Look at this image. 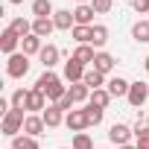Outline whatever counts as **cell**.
Returning <instances> with one entry per match:
<instances>
[{"instance_id": "cell-38", "label": "cell", "mask_w": 149, "mask_h": 149, "mask_svg": "<svg viewBox=\"0 0 149 149\" xmlns=\"http://www.w3.org/2000/svg\"><path fill=\"white\" fill-rule=\"evenodd\" d=\"M120 149H137V143H129V146H120Z\"/></svg>"}, {"instance_id": "cell-33", "label": "cell", "mask_w": 149, "mask_h": 149, "mask_svg": "<svg viewBox=\"0 0 149 149\" xmlns=\"http://www.w3.org/2000/svg\"><path fill=\"white\" fill-rule=\"evenodd\" d=\"M91 6H94V12H97V15H108V12H111V6H114V0H91Z\"/></svg>"}, {"instance_id": "cell-20", "label": "cell", "mask_w": 149, "mask_h": 149, "mask_svg": "<svg viewBox=\"0 0 149 149\" xmlns=\"http://www.w3.org/2000/svg\"><path fill=\"white\" fill-rule=\"evenodd\" d=\"M41 50H44V38H38V35H26L21 41V53L24 56H38Z\"/></svg>"}, {"instance_id": "cell-2", "label": "cell", "mask_w": 149, "mask_h": 149, "mask_svg": "<svg viewBox=\"0 0 149 149\" xmlns=\"http://www.w3.org/2000/svg\"><path fill=\"white\" fill-rule=\"evenodd\" d=\"M24 123H26V114L12 108L9 114H3V120H0V132H3L6 137H18L24 132Z\"/></svg>"}, {"instance_id": "cell-9", "label": "cell", "mask_w": 149, "mask_h": 149, "mask_svg": "<svg viewBox=\"0 0 149 149\" xmlns=\"http://www.w3.org/2000/svg\"><path fill=\"white\" fill-rule=\"evenodd\" d=\"M85 70H88L85 64H79L76 58L70 56V58L64 61V73H61V76H64V79H67V82L73 85V82H82V79H85Z\"/></svg>"}, {"instance_id": "cell-40", "label": "cell", "mask_w": 149, "mask_h": 149, "mask_svg": "<svg viewBox=\"0 0 149 149\" xmlns=\"http://www.w3.org/2000/svg\"><path fill=\"white\" fill-rule=\"evenodd\" d=\"M76 3H91V0H76Z\"/></svg>"}, {"instance_id": "cell-7", "label": "cell", "mask_w": 149, "mask_h": 149, "mask_svg": "<svg viewBox=\"0 0 149 149\" xmlns=\"http://www.w3.org/2000/svg\"><path fill=\"white\" fill-rule=\"evenodd\" d=\"M50 105V100L44 97V91H38V88H32L29 91V97H26V114H44V108Z\"/></svg>"}, {"instance_id": "cell-3", "label": "cell", "mask_w": 149, "mask_h": 149, "mask_svg": "<svg viewBox=\"0 0 149 149\" xmlns=\"http://www.w3.org/2000/svg\"><path fill=\"white\" fill-rule=\"evenodd\" d=\"M26 73H29V56L15 53V56L6 58V76H9V79H24Z\"/></svg>"}, {"instance_id": "cell-30", "label": "cell", "mask_w": 149, "mask_h": 149, "mask_svg": "<svg viewBox=\"0 0 149 149\" xmlns=\"http://www.w3.org/2000/svg\"><path fill=\"white\" fill-rule=\"evenodd\" d=\"M26 97H29V91H24V88H18L12 97H9V102H12V108H18V111H26Z\"/></svg>"}, {"instance_id": "cell-25", "label": "cell", "mask_w": 149, "mask_h": 149, "mask_svg": "<svg viewBox=\"0 0 149 149\" xmlns=\"http://www.w3.org/2000/svg\"><path fill=\"white\" fill-rule=\"evenodd\" d=\"M70 35H73L76 44H91V41H94V26H73Z\"/></svg>"}, {"instance_id": "cell-19", "label": "cell", "mask_w": 149, "mask_h": 149, "mask_svg": "<svg viewBox=\"0 0 149 149\" xmlns=\"http://www.w3.org/2000/svg\"><path fill=\"white\" fill-rule=\"evenodd\" d=\"M114 64H117V61H114V56H111V53H105V50H100V53H97V58H94V70L105 73V76L114 70Z\"/></svg>"}, {"instance_id": "cell-24", "label": "cell", "mask_w": 149, "mask_h": 149, "mask_svg": "<svg viewBox=\"0 0 149 149\" xmlns=\"http://www.w3.org/2000/svg\"><path fill=\"white\" fill-rule=\"evenodd\" d=\"M32 15H35V18H53L56 9H53L50 0H32Z\"/></svg>"}, {"instance_id": "cell-23", "label": "cell", "mask_w": 149, "mask_h": 149, "mask_svg": "<svg viewBox=\"0 0 149 149\" xmlns=\"http://www.w3.org/2000/svg\"><path fill=\"white\" fill-rule=\"evenodd\" d=\"M132 38H134L137 44H146V41H149V18H146V21H134Z\"/></svg>"}, {"instance_id": "cell-5", "label": "cell", "mask_w": 149, "mask_h": 149, "mask_svg": "<svg viewBox=\"0 0 149 149\" xmlns=\"http://www.w3.org/2000/svg\"><path fill=\"white\" fill-rule=\"evenodd\" d=\"M132 137H134V129H132V126H126V123H114V126H111V132H108V140H111V143H117V149H120V146H129V143H132Z\"/></svg>"}, {"instance_id": "cell-12", "label": "cell", "mask_w": 149, "mask_h": 149, "mask_svg": "<svg viewBox=\"0 0 149 149\" xmlns=\"http://www.w3.org/2000/svg\"><path fill=\"white\" fill-rule=\"evenodd\" d=\"M41 117H44L47 129H58V126L64 123V117H67V114H64V111H61V108H58L56 102H50V105L44 108V114H41Z\"/></svg>"}, {"instance_id": "cell-14", "label": "cell", "mask_w": 149, "mask_h": 149, "mask_svg": "<svg viewBox=\"0 0 149 149\" xmlns=\"http://www.w3.org/2000/svg\"><path fill=\"white\" fill-rule=\"evenodd\" d=\"M44 129H47V123H44V117H41V114H26L24 134H29V137H38V134H44Z\"/></svg>"}, {"instance_id": "cell-37", "label": "cell", "mask_w": 149, "mask_h": 149, "mask_svg": "<svg viewBox=\"0 0 149 149\" xmlns=\"http://www.w3.org/2000/svg\"><path fill=\"white\" fill-rule=\"evenodd\" d=\"M143 70H146V73H149V56H146V58H143Z\"/></svg>"}, {"instance_id": "cell-18", "label": "cell", "mask_w": 149, "mask_h": 149, "mask_svg": "<svg viewBox=\"0 0 149 149\" xmlns=\"http://www.w3.org/2000/svg\"><path fill=\"white\" fill-rule=\"evenodd\" d=\"M53 24H56V29H64V32H70L73 26H76V21H73V12H67V9H56Z\"/></svg>"}, {"instance_id": "cell-31", "label": "cell", "mask_w": 149, "mask_h": 149, "mask_svg": "<svg viewBox=\"0 0 149 149\" xmlns=\"http://www.w3.org/2000/svg\"><path fill=\"white\" fill-rule=\"evenodd\" d=\"M132 129H134V137H137V140L149 137V117H143V114H140V117L134 120V126H132Z\"/></svg>"}, {"instance_id": "cell-13", "label": "cell", "mask_w": 149, "mask_h": 149, "mask_svg": "<svg viewBox=\"0 0 149 149\" xmlns=\"http://www.w3.org/2000/svg\"><path fill=\"white\" fill-rule=\"evenodd\" d=\"M97 53H100V50H94L91 44H76V50H73V58H76L79 64H85V67H94Z\"/></svg>"}, {"instance_id": "cell-10", "label": "cell", "mask_w": 149, "mask_h": 149, "mask_svg": "<svg viewBox=\"0 0 149 149\" xmlns=\"http://www.w3.org/2000/svg\"><path fill=\"white\" fill-rule=\"evenodd\" d=\"M94 6L91 3H79L76 9H73V21H76V26H94Z\"/></svg>"}, {"instance_id": "cell-22", "label": "cell", "mask_w": 149, "mask_h": 149, "mask_svg": "<svg viewBox=\"0 0 149 149\" xmlns=\"http://www.w3.org/2000/svg\"><path fill=\"white\" fill-rule=\"evenodd\" d=\"M111 100H114V97L108 94V88H100V91H91L88 105H94V108H102V111H105V108L111 105Z\"/></svg>"}, {"instance_id": "cell-4", "label": "cell", "mask_w": 149, "mask_h": 149, "mask_svg": "<svg viewBox=\"0 0 149 149\" xmlns=\"http://www.w3.org/2000/svg\"><path fill=\"white\" fill-rule=\"evenodd\" d=\"M21 41H24V38H21L12 26H3V32H0V53H3L6 58H9V56H15V53H18V47H21Z\"/></svg>"}, {"instance_id": "cell-28", "label": "cell", "mask_w": 149, "mask_h": 149, "mask_svg": "<svg viewBox=\"0 0 149 149\" xmlns=\"http://www.w3.org/2000/svg\"><path fill=\"white\" fill-rule=\"evenodd\" d=\"M21 38H26V35H32V21H26V18H12V24H9Z\"/></svg>"}, {"instance_id": "cell-36", "label": "cell", "mask_w": 149, "mask_h": 149, "mask_svg": "<svg viewBox=\"0 0 149 149\" xmlns=\"http://www.w3.org/2000/svg\"><path fill=\"white\" fill-rule=\"evenodd\" d=\"M137 149H149V137H143V140H137Z\"/></svg>"}, {"instance_id": "cell-32", "label": "cell", "mask_w": 149, "mask_h": 149, "mask_svg": "<svg viewBox=\"0 0 149 149\" xmlns=\"http://www.w3.org/2000/svg\"><path fill=\"white\" fill-rule=\"evenodd\" d=\"M85 114H88V123H91V126H100L105 111H102V108H94V105H85Z\"/></svg>"}, {"instance_id": "cell-27", "label": "cell", "mask_w": 149, "mask_h": 149, "mask_svg": "<svg viewBox=\"0 0 149 149\" xmlns=\"http://www.w3.org/2000/svg\"><path fill=\"white\" fill-rule=\"evenodd\" d=\"M12 149H41V146H38V137L18 134V137H12Z\"/></svg>"}, {"instance_id": "cell-39", "label": "cell", "mask_w": 149, "mask_h": 149, "mask_svg": "<svg viewBox=\"0 0 149 149\" xmlns=\"http://www.w3.org/2000/svg\"><path fill=\"white\" fill-rule=\"evenodd\" d=\"M9 3H12V6H18V3H24V0H9Z\"/></svg>"}, {"instance_id": "cell-11", "label": "cell", "mask_w": 149, "mask_h": 149, "mask_svg": "<svg viewBox=\"0 0 149 149\" xmlns=\"http://www.w3.org/2000/svg\"><path fill=\"white\" fill-rule=\"evenodd\" d=\"M58 56H61V50H58L56 44H44V50L38 53V61L44 64V70H53V67L58 64Z\"/></svg>"}, {"instance_id": "cell-1", "label": "cell", "mask_w": 149, "mask_h": 149, "mask_svg": "<svg viewBox=\"0 0 149 149\" xmlns=\"http://www.w3.org/2000/svg\"><path fill=\"white\" fill-rule=\"evenodd\" d=\"M35 88L44 91V97H47L50 102H58V100L67 94V85H61V76L53 73V70H44V73H41L38 82H35Z\"/></svg>"}, {"instance_id": "cell-34", "label": "cell", "mask_w": 149, "mask_h": 149, "mask_svg": "<svg viewBox=\"0 0 149 149\" xmlns=\"http://www.w3.org/2000/svg\"><path fill=\"white\" fill-rule=\"evenodd\" d=\"M132 9L137 15H149V0H132Z\"/></svg>"}, {"instance_id": "cell-26", "label": "cell", "mask_w": 149, "mask_h": 149, "mask_svg": "<svg viewBox=\"0 0 149 149\" xmlns=\"http://www.w3.org/2000/svg\"><path fill=\"white\" fill-rule=\"evenodd\" d=\"M105 41H108V26L94 24V41H91V47H94V50H102V47H105Z\"/></svg>"}, {"instance_id": "cell-21", "label": "cell", "mask_w": 149, "mask_h": 149, "mask_svg": "<svg viewBox=\"0 0 149 149\" xmlns=\"http://www.w3.org/2000/svg\"><path fill=\"white\" fill-rule=\"evenodd\" d=\"M91 91H100V88H105L108 82H105V73H100V70H94V67H88L85 70V79H82Z\"/></svg>"}, {"instance_id": "cell-29", "label": "cell", "mask_w": 149, "mask_h": 149, "mask_svg": "<svg viewBox=\"0 0 149 149\" xmlns=\"http://www.w3.org/2000/svg\"><path fill=\"white\" fill-rule=\"evenodd\" d=\"M70 149H94V140H91V134H88V132H76V134H73V143H70Z\"/></svg>"}, {"instance_id": "cell-6", "label": "cell", "mask_w": 149, "mask_h": 149, "mask_svg": "<svg viewBox=\"0 0 149 149\" xmlns=\"http://www.w3.org/2000/svg\"><path fill=\"white\" fill-rule=\"evenodd\" d=\"M126 100H129V105H132V108H140V105L149 100V85H146V82H132V88H129V97H126Z\"/></svg>"}, {"instance_id": "cell-17", "label": "cell", "mask_w": 149, "mask_h": 149, "mask_svg": "<svg viewBox=\"0 0 149 149\" xmlns=\"http://www.w3.org/2000/svg\"><path fill=\"white\" fill-rule=\"evenodd\" d=\"M108 94L114 97V100H120V97H129V88H132V82H126L123 76H114V79H108Z\"/></svg>"}, {"instance_id": "cell-16", "label": "cell", "mask_w": 149, "mask_h": 149, "mask_svg": "<svg viewBox=\"0 0 149 149\" xmlns=\"http://www.w3.org/2000/svg\"><path fill=\"white\" fill-rule=\"evenodd\" d=\"M53 29H56L53 18H32V35H38V38H50Z\"/></svg>"}, {"instance_id": "cell-8", "label": "cell", "mask_w": 149, "mask_h": 149, "mask_svg": "<svg viewBox=\"0 0 149 149\" xmlns=\"http://www.w3.org/2000/svg\"><path fill=\"white\" fill-rule=\"evenodd\" d=\"M64 126L70 129V132H85L91 123H88V114H85V108H73L67 117H64Z\"/></svg>"}, {"instance_id": "cell-15", "label": "cell", "mask_w": 149, "mask_h": 149, "mask_svg": "<svg viewBox=\"0 0 149 149\" xmlns=\"http://www.w3.org/2000/svg\"><path fill=\"white\" fill-rule=\"evenodd\" d=\"M67 97L73 100V102H88L91 100V88L85 85V82H73V85H67Z\"/></svg>"}, {"instance_id": "cell-35", "label": "cell", "mask_w": 149, "mask_h": 149, "mask_svg": "<svg viewBox=\"0 0 149 149\" xmlns=\"http://www.w3.org/2000/svg\"><path fill=\"white\" fill-rule=\"evenodd\" d=\"M56 105H58V108H61V111H64V114H70V111H73V105H76V102H73V100H70V97H67V94H64V97H61V100H58V102H56Z\"/></svg>"}]
</instances>
